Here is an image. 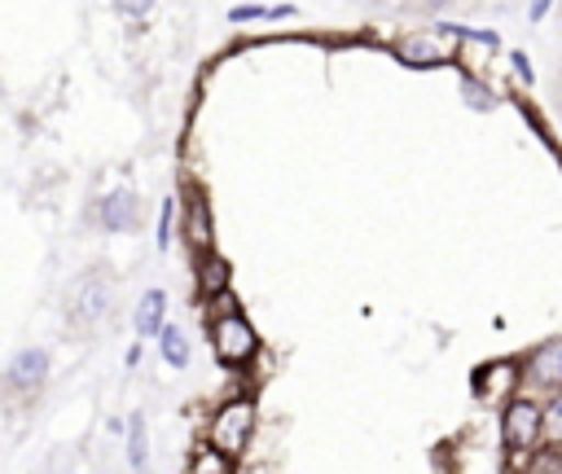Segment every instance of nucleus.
I'll list each match as a JSON object with an SVG mask.
<instances>
[{
  "label": "nucleus",
  "instance_id": "obj_22",
  "mask_svg": "<svg viewBox=\"0 0 562 474\" xmlns=\"http://www.w3.org/2000/svg\"><path fill=\"white\" fill-rule=\"evenodd\" d=\"M553 9V0H531V9H527V18L531 22H544V13Z\"/></svg>",
  "mask_w": 562,
  "mask_h": 474
},
{
  "label": "nucleus",
  "instance_id": "obj_21",
  "mask_svg": "<svg viewBox=\"0 0 562 474\" xmlns=\"http://www.w3.org/2000/svg\"><path fill=\"white\" fill-rule=\"evenodd\" d=\"M509 61H514L518 79H522V83H531V66H527V53H518V48H514V53H509Z\"/></svg>",
  "mask_w": 562,
  "mask_h": 474
},
{
  "label": "nucleus",
  "instance_id": "obj_2",
  "mask_svg": "<svg viewBox=\"0 0 562 474\" xmlns=\"http://www.w3.org/2000/svg\"><path fill=\"white\" fill-rule=\"evenodd\" d=\"M255 426H259L255 399H250V395H233V399H224V404L211 413V421H206V443L220 448V452H228V456L237 461V456L250 448Z\"/></svg>",
  "mask_w": 562,
  "mask_h": 474
},
{
  "label": "nucleus",
  "instance_id": "obj_6",
  "mask_svg": "<svg viewBox=\"0 0 562 474\" xmlns=\"http://www.w3.org/2000/svg\"><path fill=\"white\" fill-rule=\"evenodd\" d=\"M518 369H522V382L527 386H536V391H562V338H549V342H536L522 360H518Z\"/></svg>",
  "mask_w": 562,
  "mask_h": 474
},
{
  "label": "nucleus",
  "instance_id": "obj_5",
  "mask_svg": "<svg viewBox=\"0 0 562 474\" xmlns=\"http://www.w3.org/2000/svg\"><path fill=\"white\" fill-rule=\"evenodd\" d=\"M452 48H457V31L443 26V31H417V35H404V40L395 44V57H400L404 66L426 70V66H443V61L452 57Z\"/></svg>",
  "mask_w": 562,
  "mask_h": 474
},
{
  "label": "nucleus",
  "instance_id": "obj_20",
  "mask_svg": "<svg viewBox=\"0 0 562 474\" xmlns=\"http://www.w3.org/2000/svg\"><path fill=\"white\" fill-rule=\"evenodd\" d=\"M110 4H114L119 18H132V22H140V18L154 9V0H110Z\"/></svg>",
  "mask_w": 562,
  "mask_h": 474
},
{
  "label": "nucleus",
  "instance_id": "obj_19",
  "mask_svg": "<svg viewBox=\"0 0 562 474\" xmlns=\"http://www.w3.org/2000/svg\"><path fill=\"white\" fill-rule=\"evenodd\" d=\"M171 224H176V198H167V202L158 206V233H154L158 250H167V246H171Z\"/></svg>",
  "mask_w": 562,
  "mask_h": 474
},
{
  "label": "nucleus",
  "instance_id": "obj_15",
  "mask_svg": "<svg viewBox=\"0 0 562 474\" xmlns=\"http://www.w3.org/2000/svg\"><path fill=\"white\" fill-rule=\"evenodd\" d=\"M540 443L562 448V391H553V395L540 404Z\"/></svg>",
  "mask_w": 562,
  "mask_h": 474
},
{
  "label": "nucleus",
  "instance_id": "obj_16",
  "mask_svg": "<svg viewBox=\"0 0 562 474\" xmlns=\"http://www.w3.org/2000/svg\"><path fill=\"white\" fill-rule=\"evenodd\" d=\"M189 474H237V470H233V456H228V452L202 443V448L189 456Z\"/></svg>",
  "mask_w": 562,
  "mask_h": 474
},
{
  "label": "nucleus",
  "instance_id": "obj_14",
  "mask_svg": "<svg viewBox=\"0 0 562 474\" xmlns=\"http://www.w3.org/2000/svg\"><path fill=\"white\" fill-rule=\"evenodd\" d=\"M158 356H162L171 369H184V364H189V338H184L180 325H162V334H158Z\"/></svg>",
  "mask_w": 562,
  "mask_h": 474
},
{
  "label": "nucleus",
  "instance_id": "obj_10",
  "mask_svg": "<svg viewBox=\"0 0 562 474\" xmlns=\"http://www.w3.org/2000/svg\"><path fill=\"white\" fill-rule=\"evenodd\" d=\"M522 382V369H518V360H487V364H479L474 369V377H470V391H474V399H509V391Z\"/></svg>",
  "mask_w": 562,
  "mask_h": 474
},
{
  "label": "nucleus",
  "instance_id": "obj_13",
  "mask_svg": "<svg viewBox=\"0 0 562 474\" xmlns=\"http://www.w3.org/2000/svg\"><path fill=\"white\" fill-rule=\"evenodd\" d=\"M123 435H127V465H132V474H149V426H145V417L132 413Z\"/></svg>",
  "mask_w": 562,
  "mask_h": 474
},
{
  "label": "nucleus",
  "instance_id": "obj_18",
  "mask_svg": "<svg viewBox=\"0 0 562 474\" xmlns=\"http://www.w3.org/2000/svg\"><path fill=\"white\" fill-rule=\"evenodd\" d=\"M527 474H562V448L540 443L536 452H527Z\"/></svg>",
  "mask_w": 562,
  "mask_h": 474
},
{
  "label": "nucleus",
  "instance_id": "obj_1",
  "mask_svg": "<svg viewBox=\"0 0 562 474\" xmlns=\"http://www.w3.org/2000/svg\"><path fill=\"white\" fill-rule=\"evenodd\" d=\"M206 338H211V351L224 369H241L259 356V334L250 325V316L241 307H228V312H215L211 325H206Z\"/></svg>",
  "mask_w": 562,
  "mask_h": 474
},
{
  "label": "nucleus",
  "instance_id": "obj_11",
  "mask_svg": "<svg viewBox=\"0 0 562 474\" xmlns=\"http://www.w3.org/2000/svg\"><path fill=\"white\" fill-rule=\"evenodd\" d=\"M193 290H198V298H202V303H211V298L228 294V290H233V263H228L220 250L198 255V259H193Z\"/></svg>",
  "mask_w": 562,
  "mask_h": 474
},
{
  "label": "nucleus",
  "instance_id": "obj_4",
  "mask_svg": "<svg viewBox=\"0 0 562 474\" xmlns=\"http://www.w3.org/2000/svg\"><path fill=\"white\" fill-rule=\"evenodd\" d=\"M501 439L514 456H527L540 448V404L531 395H509L501 404Z\"/></svg>",
  "mask_w": 562,
  "mask_h": 474
},
{
  "label": "nucleus",
  "instance_id": "obj_12",
  "mask_svg": "<svg viewBox=\"0 0 562 474\" xmlns=\"http://www.w3.org/2000/svg\"><path fill=\"white\" fill-rule=\"evenodd\" d=\"M132 325H136L140 338H158L162 325H167V290H158V285L145 290L140 303H136V312H132Z\"/></svg>",
  "mask_w": 562,
  "mask_h": 474
},
{
  "label": "nucleus",
  "instance_id": "obj_9",
  "mask_svg": "<svg viewBox=\"0 0 562 474\" xmlns=\"http://www.w3.org/2000/svg\"><path fill=\"white\" fill-rule=\"evenodd\" d=\"M97 224L105 233H132L140 224V193L127 184H114L101 202H97Z\"/></svg>",
  "mask_w": 562,
  "mask_h": 474
},
{
  "label": "nucleus",
  "instance_id": "obj_17",
  "mask_svg": "<svg viewBox=\"0 0 562 474\" xmlns=\"http://www.w3.org/2000/svg\"><path fill=\"white\" fill-rule=\"evenodd\" d=\"M290 4H237L228 13V22H263V18H290Z\"/></svg>",
  "mask_w": 562,
  "mask_h": 474
},
{
  "label": "nucleus",
  "instance_id": "obj_8",
  "mask_svg": "<svg viewBox=\"0 0 562 474\" xmlns=\"http://www.w3.org/2000/svg\"><path fill=\"white\" fill-rule=\"evenodd\" d=\"M48 351L44 347H22V351H13V360L4 364V386L13 391V395H35V391H44V382H48Z\"/></svg>",
  "mask_w": 562,
  "mask_h": 474
},
{
  "label": "nucleus",
  "instance_id": "obj_7",
  "mask_svg": "<svg viewBox=\"0 0 562 474\" xmlns=\"http://www.w3.org/2000/svg\"><path fill=\"white\" fill-rule=\"evenodd\" d=\"M180 237H184V246H189V259H198V255L215 250V219H211V202H206V193H198V189L184 198V211H180Z\"/></svg>",
  "mask_w": 562,
  "mask_h": 474
},
{
  "label": "nucleus",
  "instance_id": "obj_3",
  "mask_svg": "<svg viewBox=\"0 0 562 474\" xmlns=\"http://www.w3.org/2000/svg\"><path fill=\"white\" fill-rule=\"evenodd\" d=\"M114 312V276L105 268H88L66 294V320L75 329H97Z\"/></svg>",
  "mask_w": 562,
  "mask_h": 474
}]
</instances>
